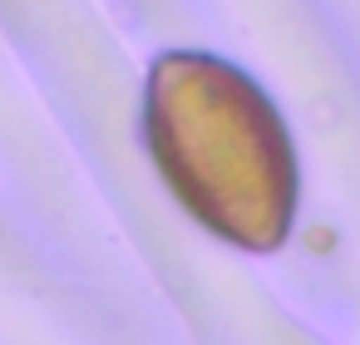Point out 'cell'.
Masks as SVG:
<instances>
[{
    "mask_svg": "<svg viewBox=\"0 0 360 345\" xmlns=\"http://www.w3.org/2000/svg\"><path fill=\"white\" fill-rule=\"evenodd\" d=\"M193 89H173L158 74V89L173 94V119L193 124V138L178 134L173 148H163L168 173H183L217 158L198 188L188 193L202 217H212L222 232L271 247L291 212V153L276 134L271 109L247 89V79L207 65V60H178Z\"/></svg>",
    "mask_w": 360,
    "mask_h": 345,
    "instance_id": "6da1fadb",
    "label": "cell"
}]
</instances>
